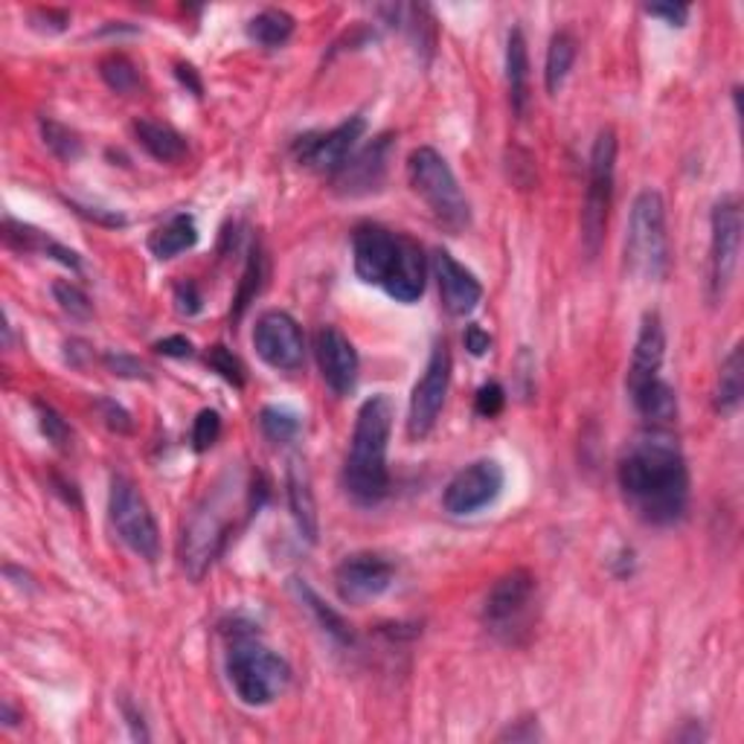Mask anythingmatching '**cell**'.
Wrapping results in <instances>:
<instances>
[{
    "mask_svg": "<svg viewBox=\"0 0 744 744\" xmlns=\"http://www.w3.org/2000/svg\"><path fill=\"white\" fill-rule=\"evenodd\" d=\"M616 172V134L614 129H602L593 140L591 166H588V190L582 207V247L588 259H597L605 242L608 210L614 201Z\"/></svg>",
    "mask_w": 744,
    "mask_h": 744,
    "instance_id": "8992f818",
    "label": "cell"
},
{
    "mask_svg": "<svg viewBox=\"0 0 744 744\" xmlns=\"http://www.w3.org/2000/svg\"><path fill=\"white\" fill-rule=\"evenodd\" d=\"M536 575L530 570L514 568L503 573L491 584L489 597L483 602V622L491 634L503 640H512L523 629L530 616V608L536 602Z\"/></svg>",
    "mask_w": 744,
    "mask_h": 744,
    "instance_id": "30bf717a",
    "label": "cell"
},
{
    "mask_svg": "<svg viewBox=\"0 0 744 744\" xmlns=\"http://www.w3.org/2000/svg\"><path fill=\"white\" fill-rule=\"evenodd\" d=\"M625 268L631 277L654 283L669 271L666 204L660 192L643 190L631 204L629 231H625Z\"/></svg>",
    "mask_w": 744,
    "mask_h": 744,
    "instance_id": "277c9868",
    "label": "cell"
},
{
    "mask_svg": "<svg viewBox=\"0 0 744 744\" xmlns=\"http://www.w3.org/2000/svg\"><path fill=\"white\" fill-rule=\"evenodd\" d=\"M195 242H198V227H195V218L186 213H177V215H172L170 222L161 224L152 236H149V251H152L157 259H175L177 254L192 251Z\"/></svg>",
    "mask_w": 744,
    "mask_h": 744,
    "instance_id": "484cf974",
    "label": "cell"
},
{
    "mask_svg": "<svg viewBox=\"0 0 744 744\" xmlns=\"http://www.w3.org/2000/svg\"><path fill=\"white\" fill-rule=\"evenodd\" d=\"M690 724V730H681V733H675V742H704L706 733L699 727V722H686Z\"/></svg>",
    "mask_w": 744,
    "mask_h": 744,
    "instance_id": "f5cc1de1",
    "label": "cell"
},
{
    "mask_svg": "<svg viewBox=\"0 0 744 744\" xmlns=\"http://www.w3.org/2000/svg\"><path fill=\"white\" fill-rule=\"evenodd\" d=\"M713 238H710V303L718 306L733 285L738 268V254H742V204L736 195H727L713 207Z\"/></svg>",
    "mask_w": 744,
    "mask_h": 744,
    "instance_id": "9c48e42d",
    "label": "cell"
},
{
    "mask_svg": "<svg viewBox=\"0 0 744 744\" xmlns=\"http://www.w3.org/2000/svg\"><path fill=\"white\" fill-rule=\"evenodd\" d=\"M100 77L102 82H105L111 91L116 93H134L140 85V77H137V68H134V62L131 59H125V55L120 53H111L105 55L100 62Z\"/></svg>",
    "mask_w": 744,
    "mask_h": 744,
    "instance_id": "4dcf8cb0",
    "label": "cell"
},
{
    "mask_svg": "<svg viewBox=\"0 0 744 744\" xmlns=\"http://www.w3.org/2000/svg\"><path fill=\"white\" fill-rule=\"evenodd\" d=\"M207 364H210V369H213V373H218V376H222L227 384H233V387H245V381H247L245 364L238 361L236 355H233L224 344L210 346Z\"/></svg>",
    "mask_w": 744,
    "mask_h": 744,
    "instance_id": "e575fe53",
    "label": "cell"
},
{
    "mask_svg": "<svg viewBox=\"0 0 744 744\" xmlns=\"http://www.w3.org/2000/svg\"><path fill=\"white\" fill-rule=\"evenodd\" d=\"M262 274H265V259H262L259 251H254V254H251V259H247L245 274H242V285H238L236 317H242V312H245V308L251 306V299H254L256 294H259Z\"/></svg>",
    "mask_w": 744,
    "mask_h": 744,
    "instance_id": "d590c367",
    "label": "cell"
},
{
    "mask_svg": "<svg viewBox=\"0 0 744 744\" xmlns=\"http://www.w3.org/2000/svg\"><path fill=\"white\" fill-rule=\"evenodd\" d=\"M407 177H410V186H414L416 195L428 204V210L442 227H448L451 233H460L471 224L468 198L462 195L448 161L437 149H416L407 157Z\"/></svg>",
    "mask_w": 744,
    "mask_h": 744,
    "instance_id": "5b68a950",
    "label": "cell"
},
{
    "mask_svg": "<svg viewBox=\"0 0 744 744\" xmlns=\"http://www.w3.org/2000/svg\"><path fill=\"white\" fill-rule=\"evenodd\" d=\"M367 131V120L364 116H349L346 123L335 125L326 134H306V137L297 140L294 154L297 161L312 172H320V175H338L346 166V161L353 157V152L358 149V140L364 137Z\"/></svg>",
    "mask_w": 744,
    "mask_h": 744,
    "instance_id": "7c38bea8",
    "label": "cell"
},
{
    "mask_svg": "<svg viewBox=\"0 0 744 744\" xmlns=\"http://www.w3.org/2000/svg\"><path fill=\"white\" fill-rule=\"evenodd\" d=\"M448 384H451V353L446 340L434 346L422 378L416 381L410 396V414H407V434L410 439H425L437 425L442 407H446Z\"/></svg>",
    "mask_w": 744,
    "mask_h": 744,
    "instance_id": "8fae6325",
    "label": "cell"
},
{
    "mask_svg": "<svg viewBox=\"0 0 744 744\" xmlns=\"http://www.w3.org/2000/svg\"><path fill=\"white\" fill-rule=\"evenodd\" d=\"M742 393H744V358H742V344H736L730 349L727 358H724L722 369H718L715 410L724 416L736 414L738 405H742Z\"/></svg>",
    "mask_w": 744,
    "mask_h": 744,
    "instance_id": "4316f807",
    "label": "cell"
},
{
    "mask_svg": "<svg viewBox=\"0 0 744 744\" xmlns=\"http://www.w3.org/2000/svg\"><path fill=\"white\" fill-rule=\"evenodd\" d=\"M222 437V416L215 414V410H201L195 416V422H192V448L195 451H210V448L218 442Z\"/></svg>",
    "mask_w": 744,
    "mask_h": 744,
    "instance_id": "74e56055",
    "label": "cell"
},
{
    "mask_svg": "<svg viewBox=\"0 0 744 744\" xmlns=\"http://www.w3.org/2000/svg\"><path fill=\"white\" fill-rule=\"evenodd\" d=\"M616 480L631 512L652 527L677 523L690 507V471L666 428L649 425L631 439L616 466Z\"/></svg>",
    "mask_w": 744,
    "mask_h": 744,
    "instance_id": "6da1fadb",
    "label": "cell"
},
{
    "mask_svg": "<svg viewBox=\"0 0 744 744\" xmlns=\"http://www.w3.org/2000/svg\"><path fill=\"white\" fill-rule=\"evenodd\" d=\"M254 349L262 361L279 373H294L303 367L306 344L297 320L285 312H265L254 326Z\"/></svg>",
    "mask_w": 744,
    "mask_h": 744,
    "instance_id": "5bb4252c",
    "label": "cell"
},
{
    "mask_svg": "<svg viewBox=\"0 0 744 744\" xmlns=\"http://www.w3.org/2000/svg\"><path fill=\"white\" fill-rule=\"evenodd\" d=\"M3 242H7V247L18 251V254H47L62 262V265H68V268L79 271V256L73 251H68V247L53 242L47 233L35 231L30 224L16 222V218L3 222Z\"/></svg>",
    "mask_w": 744,
    "mask_h": 744,
    "instance_id": "cb8c5ba5",
    "label": "cell"
},
{
    "mask_svg": "<svg viewBox=\"0 0 744 744\" xmlns=\"http://www.w3.org/2000/svg\"><path fill=\"white\" fill-rule=\"evenodd\" d=\"M285 486H288V507H292L294 523H297L299 536L306 538V541H317L315 491H312L306 462L299 460V457H292V460H288Z\"/></svg>",
    "mask_w": 744,
    "mask_h": 744,
    "instance_id": "7402d4cb",
    "label": "cell"
},
{
    "mask_svg": "<svg viewBox=\"0 0 744 744\" xmlns=\"http://www.w3.org/2000/svg\"><path fill=\"white\" fill-rule=\"evenodd\" d=\"M35 410H39L41 434H44L55 448H70V442H73V430H70V425L64 422L62 416L55 414L50 405H44V401H35Z\"/></svg>",
    "mask_w": 744,
    "mask_h": 744,
    "instance_id": "8d00e7d4",
    "label": "cell"
},
{
    "mask_svg": "<svg viewBox=\"0 0 744 744\" xmlns=\"http://www.w3.org/2000/svg\"><path fill=\"white\" fill-rule=\"evenodd\" d=\"M134 137L154 161L161 163H177L184 161L190 146H186L184 134H177L172 125L166 123H154V120H137L134 123Z\"/></svg>",
    "mask_w": 744,
    "mask_h": 744,
    "instance_id": "d4e9b609",
    "label": "cell"
},
{
    "mask_svg": "<svg viewBox=\"0 0 744 744\" xmlns=\"http://www.w3.org/2000/svg\"><path fill=\"white\" fill-rule=\"evenodd\" d=\"M70 207L77 210L79 215H85V218H91V222L105 224V227H123V224H125V215H123V213H116V210L82 207V204H77V201H70Z\"/></svg>",
    "mask_w": 744,
    "mask_h": 744,
    "instance_id": "f6af8a7d",
    "label": "cell"
},
{
    "mask_svg": "<svg viewBox=\"0 0 744 744\" xmlns=\"http://www.w3.org/2000/svg\"><path fill=\"white\" fill-rule=\"evenodd\" d=\"M177 79H181V82H184V85L190 88L195 96H201V91H204V88H201V79L195 77V70H192L190 64H177Z\"/></svg>",
    "mask_w": 744,
    "mask_h": 744,
    "instance_id": "816d5d0a",
    "label": "cell"
},
{
    "mask_svg": "<svg viewBox=\"0 0 744 744\" xmlns=\"http://www.w3.org/2000/svg\"><path fill=\"white\" fill-rule=\"evenodd\" d=\"M393 575H396V570L384 556L353 553L346 556L335 570V588H338L340 602L364 605V602H373V599L390 591Z\"/></svg>",
    "mask_w": 744,
    "mask_h": 744,
    "instance_id": "9a60e30c",
    "label": "cell"
},
{
    "mask_svg": "<svg viewBox=\"0 0 744 744\" xmlns=\"http://www.w3.org/2000/svg\"><path fill=\"white\" fill-rule=\"evenodd\" d=\"M154 353L166 355V358H192V344L186 338H181V335H172V338H163L154 344Z\"/></svg>",
    "mask_w": 744,
    "mask_h": 744,
    "instance_id": "bcb514c9",
    "label": "cell"
},
{
    "mask_svg": "<svg viewBox=\"0 0 744 744\" xmlns=\"http://www.w3.org/2000/svg\"><path fill=\"white\" fill-rule=\"evenodd\" d=\"M294 591H297L299 602H303V605H306L308 611H312V616H315V620H317V625H320V629L326 631V634H329L332 640H335V643H340V645H353L355 643L353 625H349V622H346L344 616H340L338 611H335V608L326 605V602H323V599L317 597V593L312 591V588H308L306 582H299V579H294Z\"/></svg>",
    "mask_w": 744,
    "mask_h": 744,
    "instance_id": "83f0119b",
    "label": "cell"
},
{
    "mask_svg": "<svg viewBox=\"0 0 744 744\" xmlns=\"http://www.w3.org/2000/svg\"><path fill=\"white\" fill-rule=\"evenodd\" d=\"M434 271H437L439 294H442V306L451 317L471 315L480 299H483V285L477 283V277L468 268H462L460 262L453 259L448 251H437L434 254Z\"/></svg>",
    "mask_w": 744,
    "mask_h": 744,
    "instance_id": "d6986e66",
    "label": "cell"
},
{
    "mask_svg": "<svg viewBox=\"0 0 744 744\" xmlns=\"http://www.w3.org/2000/svg\"><path fill=\"white\" fill-rule=\"evenodd\" d=\"M32 21H44L41 23V30L62 32L70 23V18L68 12H59V9H39V12H32Z\"/></svg>",
    "mask_w": 744,
    "mask_h": 744,
    "instance_id": "c3c4849f",
    "label": "cell"
},
{
    "mask_svg": "<svg viewBox=\"0 0 744 744\" xmlns=\"http://www.w3.org/2000/svg\"><path fill=\"white\" fill-rule=\"evenodd\" d=\"M294 35V18L285 9H262L247 21V39L265 50H277Z\"/></svg>",
    "mask_w": 744,
    "mask_h": 744,
    "instance_id": "f1b7e54d",
    "label": "cell"
},
{
    "mask_svg": "<svg viewBox=\"0 0 744 744\" xmlns=\"http://www.w3.org/2000/svg\"><path fill=\"white\" fill-rule=\"evenodd\" d=\"M503 405H507V393H503V387H500L498 381L483 384V387L477 390L475 407H477V414L483 416V419H495V416L503 410Z\"/></svg>",
    "mask_w": 744,
    "mask_h": 744,
    "instance_id": "ab89813d",
    "label": "cell"
},
{
    "mask_svg": "<svg viewBox=\"0 0 744 744\" xmlns=\"http://www.w3.org/2000/svg\"><path fill=\"white\" fill-rule=\"evenodd\" d=\"M231 532V514L224 509V495L215 491L213 498H207L195 512L190 514V521L181 536V564H184L190 579H204L213 561L222 556L224 541Z\"/></svg>",
    "mask_w": 744,
    "mask_h": 744,
    "instance_id": "ba28073f",
    "label": "cell"
},
{
    "mask_svg": "<svg viewBox=\"0 0 744 744\" xmlns=\"http://www.w3.org/2000/svg\"><path fill=\"white\" fill-rule=\"evenodd\" d=\"M41 137L44 146L64 163H73L82 154V140L77 131H70L68 125L55 123V120H41Z\"/></svg>",
    "mask_w": 744,
    "mask_h": 744,
    "instance_id": "1f68e13d",
    "label": "cell"
},
{
    "mask_svg": "<svg viewBox=\"0 0 744 744\" xmlns=\"http://www.w3.org/2000/svg\"><path fill=\"white\" fill-rule=\"evenodd\" d=\"M0 722L7 724V727H16V724H18V713L12 710V704H9V701H3V706H0Z\"/></svg>",
    "mask_w": 744,
    "mask_h": 744,
    "instance_id": "db71d44e",
    "label": "cell"
},
{
    "mask_svg": "<svg viewBox=\"0 0 744 744\" xmlns=\"http://www.w3.org/2000/svg\"><path fill=\"white\" fill-rule=\"evenodd\" d=\"M384 292L390 294L396 303H416V299L422 297L425 292V256L422 247L416 245L414 238L399 236V254H396V262H393L390 277L387 283L381 285Z\"/></svg>",
    "mask_w": 744,
    "mask_h": 744,
    "instance_id": "44dd1931",
    "label": "cell"
},
{
    "mask_svg": "<svg viewBox=\"0 0 744 744\" xmlns=\"http://www.w3.org/2000/svg\"><path fill=\"white\" fill-rule=\"evenodd\" d=\"M645 12L652 18H660V21H666L669 27H683L686 18H690V7H683V3H649Z\"/></svg>",
    "mask_w": 744,
    "mask_h": 744,
    "instance_id": "7bdbcfd3",
    "label": "cell"
},
{
    "mask_svg": "<svg viewBox=\"0 0 744 744\" xmlns=\"http://www.w3.org/2000/svg\"><path fill=\"white\" fill-rule=\"evenodd\" d=\"M108 512L114 523L116 536L129 547L131 553L140 559L154 561L161 556V530L154 521L152 509L140 489L131 483L129 477H114L111 480V495H108Z\"/></svg>",
    "mask_w": 744,
    "mask_h": 744,
    "instance_id": "52a82bcc",
    "label": "cell"
},
{
    "mask_svg": "<svg viewBox=\"0 0 744 744\" xmlns=\"http://www.w3.org/2000/svg\"><path fill=\"white\" fill-rule=\"evenodd\" d=\"M393 416H396L393 401L384 393L364 401L355 416L353 446L344 466V486L349 498L361 507H376L390 489L387 448H390Z\"/></svg>",
    "mask_w": 744,
    "mask_h": 744,
    "instance_id": "7a4b0ae2",
    "label": "cell"
},
{
    "mask_svg": "<svg viewBox=\"0 0 744 744\" xmlns=\"http://www.w3.org/2000/svg\"><path fill=\"white\" fill-rule=\"evenodd\" d=\"M105 367L120 378H143V381H149V369L143 367L137 358H131V355L108 353L105 355Z\"/></svg>",
    "mask_w": 744,
    "mask_h": 744,
    "instance_id": "b9f144b4",
    "label": "cell"
},
{
    "mask_svg": "<svg viewBox=\"0 0 744 744\" xmlns=\"http://www.w3.org/2000/svg\"><path fill=\"white\" fill-rule=\"evenodd\" d=\"M575 39L568 30L556 32L553 41H550V50H547V64H544V88L550 96L561 91L564 79L570 77V68L575 62Z\"/></svg>",
    "mask_w": 744,
    "mask_h": 744,
    "instance_id": "f546056e",
    "label": "cell"
},
{
    "mask_svg": "<svg viewBox=\"0 0 744 744\" xmlns=\"http://www.w3.org/2000/svg\"><path fill=\"white\" fill-rule=\"evenodd\" d=\"M503 491V468L495 460H477L460 468L442 491V507L451 514H475L491 507Z\"/></svg>",
    "mask_w": 744,
    "mask_h": 744,
    "instance_id": "4fadbf2b",
    "label": "cell"
},
{
    "mask_svg": "<svg viewBox=\"0 0 744 744\" xmlns=\"http://www.w3.org/2000/svg\"><path fill=\"white\" fill-rule=\"evenodd\" d=\"M462 340H466L468 353L477 355V358H480V355H486L491 349V338H489V335H486L483 329H480V326H468L466 335H462Z\"/></svg>",
    "mask_w": 744,
    "mask_h": 744,
    "instance_id": "681fc988",
    "label": "cell"
},
{
    "mask_svg": "<svg viewBox=\"0 0 744 744\" xmlns=\"http://www.w3.org/2000/svg\"><path fill=\"white\" fill-rule=\"evenodd\" d=\"M175 303H177V312L186 317L198 315L201 312V294H198V285L195 283H181L175 288Z\"/></svg>",
    "mask_w": 744,
    "mask_h": 744,
    "instance_id": "ee69618b",
    "label": "cell"
},
{
    "mask_svg": "<svg viewBox=\"0 0 744 744\" xmlns=\"http://www.w3.org/2000/svg\"><path fill=\"white\" fill-rule=\"evenodd\" d=\"M227 675L242 704L268 706L288 690L292 666L251 634H236L227 652Z\"/></svg>",
    "mask_w": 744,
    "mask_h": 744,
    "instance_id": "3957f363",
    "label": "cell"
},
{
    "mask_svg": "<svg viewBox=\"0 0 744 744\" xmlns=\"http://www.w3.org/2000/svg\"><path fill=\"white\" fill-rule=\"evenodd\" d=\"M123 713L125 718H129V727H131V736L140 738V742H146L149 733H146V724H143V715L134 710V706L129 704V701H123Z\"/></svg>",
    "mask_w": 744,
    "mask_h": 744,
    "instance_id": "f907efd6",
    "label": "cell"
},
{
    "mask_svg": "<svg viewBox=\"0 0 744 744\" xmlns=\"http://www.w3.org/2000/svg\"><path fill=\"white\" fill-rule=\"evenodd\" d=\"M399 236L381 224H358L353 233L355 274L367 285H384L399 254Z\"/></svg>",
    "mask_w": 744,
    "mask_h": 744,
    "instance_id": "2e32d148",
    "label": "cell"
},
{
    "mask_svg": "<svg viewBox=\"0 0 744 744\" xmlns=\"http://www.w3.org/2000/svg\"><path fill=\"white\" fill-rule=\"evenodd\" d=\"M53 297L55 303L62 306L64 315H70L73 320H91L93 317V303L88 299V294L73 283H64V279H55L53 283Z\"/></svg>",
    "mask_w": 744,
    "mask_h": 744,
    "instance_id": "836d02e7",
    "label": "cell"
},
{
    "mask_svg": "<svg viewBox=\"0 0 744 744\" xmlns=\"http://www.w3.org/2000/svg\"><path fill=\"white\" fill-rule=\"evenodd\" d=\"M507 79H509V102L518 120L530 111V53H527V39L514 27L507 41Z\"/></svg>",
    "mask_w": 744,
    "mask_h": 744,
    "instance_id": "603a6c76",
    "label": "cell"
},
{
    "mask_svg": "<svg viewBox=\"0 0 744 744\" xmlns=\"http://www.w3.org/2000/svg\"><path fill=\"white\" fill-rule=\"evenodd\" d=\"M500 742H536V738H541V733H538V724L536 718H523V722H514V727H509L507 733H500Z\"/></svg>",
    "mask_w": 744,
    "mask_h": 744,
    "instance_id": "7dc6e473",
    "label": "cell"
},
{
    "mask_svg": "<svg viewBox=\"0 0 744 744\" xmlns=\"http://www.w3.org/2000/svg\"><path fill=\"white\" fill-rule=\"evenodd\" d=\"M96 410H100V416L105 419V425L114 430V434H131V430H134V422H131L129 410L116 405V401L100 399L96 401Z\"/></svg>",
    "mask_w": 744,
    "mask_h": 744,
    "instance_id": "60d3db41",
    "label": "cell"
},
{
    "mask_svg": "<svg viewBox=\"0 0 744 744\" xmlns=\"http://www.w3.org/2000/svg\"><path fill=\"white\" fill-rule=\"evenodd\" d=\"M507 170L509 181L518 184L521 190H530L536 184V163H532V154L521 146H512L507 152Z\"/></svg>",
    "mask_w": 744,
    "mask_h": 744,
    "instance_id": "f35d334b",
    "label": "cell"
},
{
    "mask_svg": "<svg viewBox=\"0 0 744 744\" xmlns=\"http://www.w3.org/2000/svg\"><path fill=\"white\" fill-rule=\"evenodd\" d=\"M262 434L271 439V442H294L299 437V416L288 407H265L259 416Z\"/></svg>",
    "mask_w": 744,
    "mask_h": 744,
    "instance_id": "d6a6232c",
    "label": "cell"
},
{
    "mask_svg": "<svg viewBox=\"0 0 744 744\" xmlns=\"http://www.w3.org/2000/svg\"><path fill=\"white\" fill-rule=\"evenodd\" d=\"M317 364H320L323 381L329 384L338 396H349L358 384V353H355L353 340L346 338L338 326H323L315 338Z\"/></svg>",
    "mask_w": 744,
    "mask_h": 744,
    "instance_id": "e0dca14e",
    "label": "cell"
},
{
    "mask_svg": "<svg viewBox=\"0 0 744 744\" xmlns=\"http://www.w3.org/2000/svg\"><path fill=\"white\" fill-rule=\"evenodd\" d=\"M390 137L373 140L367 149H361L358 154H353L346 161L344 170L335 175V184H338L340 195H369L384 184V175H387V161H390Z\"/></svg>",
    "mask_w": 744,
    "mask_h": 744,
    "instance_id": "ffe728a7",
    "label": "cell"
},
{
    "mask_svg": "<svg viewBox=\"0 0 744 744\" xmlns=\"http://www.w3.org/2000/svg\"><path fill=\"white\" fill-rule=\"evenodd\" d=\"M663 358H666V332H663V320L658 312H649L640 320L638 340H634V353H631L629 367V396L640 393L649 384L660 381V369H663Z\"/></svg>",
    "mask_w": 744,
    "mask_h": 744,
    "instance_id": "ac0fdd59",
    "label": "cell"
}]
</instances>
